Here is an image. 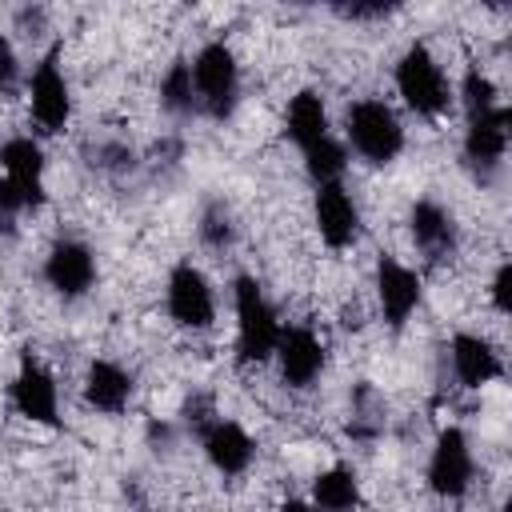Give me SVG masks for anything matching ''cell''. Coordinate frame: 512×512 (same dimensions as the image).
<instances>
[{
  "mask_svg": "<svg viewBox=\"0 0 512 512\" xmlns=\"http://www.w3.org/2000/svg\"><path fill=\"white\" fill-rule=\"evenodd\" d=\"M232 304H236V356L240 364H264L276 352L280 340V316L272 308V300L264 296L260 280L252 276H236L232 284Z\"/></svg>",
  "mask_w": 512,
  "mask_h": 512,
  "instance_id": "1",
  "label": "cell"
},
{
  "mask_svg": "<svg viewBox=\"0 0 512 512\" xmlns=\"http://www.w3.org/2000/svg\"><path fill=\"white\" fill-rule=\"evenodd\" d=\"M396 92L404 100V108H412L416 116H444L448 104H452V88H448V76L440 68V60L432 56L428 44H408L396 60Z\"/></svg>",
  "mask_w": 512,
  "mask_h": 512,
  "instance_id": "2",
  "label": "cell"
},
{
  "mask_svg": "<svg viewBox=\"0 0 512 512\" xmlns=\"http://www.w3.org/2000/svg\"><path fill=\"white\" fill-rule=\"evenodd\" d=\"M188 68H192L196 108H204L212 120H228L240 104V64L232 48L224 40H212L192 56Z\"/></svg>",
  "mask_w": 512,
  "mask_h": 512,
  "instance_id": "3",
  "label": "cell"
},
{
  "mask_svg": "<svg viewBox=\"0 0 512 512\" xmlns=\"http://www.w3.org/2000/svg\"><path fill=\"white\" fill-rule=\"evenodd\" d=\"M344 136L352 144V152L368 164H392L404 148V124L400 116L384 104V100H360L348 108L344 116Z\"/></svg>",
  "mask_w": 512,
  "mask_h": 512,
  "instance_id": "4",
  "label": "cell"
},
{
  "mask_svg": "<svg viewBox=\"0 0 512 512\" xmlns=\"http://www.w3.org/2000/svg\"><path fill=\"white\" fill-rule=\"evenodd\" d=\"M472 476H476V460L468 436L460 428H440L428 452V488L440 500H460L472 488Z\"/></svg>",
  "mask_w": 512,
  "mask_h": 512,
  "instance_id": "5",
  "label": "cell"
},
{
  "mask_svg": "<svg viewBox=\"0 0 512 512\" xmlns=\"http://www.w3.org/2000/svg\"><path fill=\"white\" fill-rule=\"evenodd\" d=\"M464 160L476 168V176H492L500 164H504V152H508V124H512V112L504 104H492V108H480V112H464Z\"/></svg>",
  "mask_w": 512,
  "mask_h": 512,
  "instance_id": "6",
  "label": "cell"
},
{
  "mask_svg": "<svg viewBox=\"0 0 512 512\" xmlns=\"http://www.w3.org/2000/svg\"><path fill=\"white\" fill-rule=\"evenodd\" d=\"M164 304H168V316L180 324V328H212L216 320V296H212V284L208 276L196 268V264H176L168 272V288H164Z\"/></svg>",
  "mask_w": 512,
  "mask_h": 512,
  "instance_id": "7",
  "label": "cell"
},
{
  "mask_svg": "<svg viewBox=\"0 0 512 512\" xmlns=\"http://www.w3.org/2000/svg\"><path fill=\"white\" fill-rule=\"evenodd\" d=\"M8 400L16 408V416L32 420V424H60V392H56V376L36 360L24 356L12 384H8Z\"/></svg>",
  "mask_w": 512,
  "mask_h": 512,
  "instance_id": "8",
  "label": "cell"
},
{
  "mask_svg": "<svg viewBox=\"0 0 512 512\" xmlns=\"http://www.w3.org/2000/svg\"><path fill=\"white\" fill-rule=\"evenodd\" d=\"M28 108H32V120L44 128V132H64L68 116H72V92H68V80L60 72V60L56 52H48L36 68H32V80H28Z\"/></svg>",
  "mask_w": 512,
  "mask_h": 512,
  "instance_id": "9",
  "label": "cell"
},
{
  "mask_svg": "<svg viewBox=\"0 0 512 512\" xmlns=\"http://www.w3.org/2000/svg\"><path fill=\"white\" fill-rule=\"evenodd\" d=\"M44 280L56 296L76 300L96 284V256L84 240H56L44 256Z\"/></svg>",
  "mask_w": 512,
  "mask_h": 512,
  "instance_id": "10",
  "label": "cell"
},
{
  "mask_svg": "<svg viewBox=\"0 0 512 512\" xmlns=\"http://www.w3.org/2000/svg\"><path fill=\"white\" fill-rule=\"evenodd\" d=\"M272 356H276L280 380H284L288 388H312V380H316V376L324 372V364H328L324 340H320L312 328H284Z\"/></svg>",
  "mask_w": 512,
  "mask_h": 512,
  "instance_id": "11",
  "label": "cell"
},
{
  "mask_svg": "<svg viewBox=\"0 0 512 512\" xmlns=\"http://www.w3.org/2000/svg\"><path fill=\"white\" fill-rule=\"evenodd\" d=\"M420 296H424L420 276L404 260H396V256L376 260V300H380V312L392 328L408 324V316L420 308Z\"/></svg>",
  "mask_w": 512,
  "mask_h": 512,
  "instance_id": "12",
  "label": "cell"
},
{
  "mask_svg": "<svg viewBox=\"0 0 512 512\" xmlns=\"http://www.w3.org/2000/svg\"><path fill=\"white\" fill-rule=\"evenodd\" d=\"M316 232L328 248H348L360 236V208L352 200V192L336 180V184H316Z\"/></svg>",
  "mask_w": 512,
  "mask_h": 512,
  "instance_id": "13",
  "label": "cell"
},
{
  "mask_svg": "<svg viewBox=\"0 0 512 512\" xmlns=\"http://www.w3.org/2000/svg\"><path fill=\"white\" fill-rule=\"evenodd\" d=\"M200 448H204L208 464H212L216 472H224V476H240V472L252 464V456H256L252 436H248L236 420H212V424H204Z\"/></svg>",
  "mask_w": 512,
  "mask_h": 512,
  "instance_id": "14",
  "label": "cell"
},
{
  "mask_svg": "<svg viewBox=\"0 0 512 512\" xmlns=\"http://www.w3.org/2000/svg\"><path fill=\"white\" fill-rule=\"evenodd\" d=\"M0 168L20 188V196L28 200V208L44 204V148L32 136H12L0 148Z\"/></svg>",
  "mask_w": 512,
  "mask_h": 512,
  "instance_id": "15",
  "label": "cell"
},
{
  "mask_svg": "<svg viewBox=\"0 0 512 512\" xmlns=\"http://www.w3.org/2000/svg\"><path fill=\"white\" fill-rule=\"evenodd\" d=\"M448 360H452V376L464 388H484L500 376V352L476 332H456L448 344Z\"/></svg>",
  "mask_w": 512,
  "mask_h": 512,
  "instance_id": "16",
  "label": "cell"
},
{
  "mask_svg": "<svg viewBox=\"0 0 512 512\" xmlns=\"http://www.w3.org/2000/svg\"><path fill=\"white\" fill-rule=\"evenodd\" d=\"M408 228H412V240H416V248L424 256H432V260L452 256V248H456V220H452V212L444 204L416 200L412 216H408Z\"/></svg>",
  "mask_w": 512,
  "mask_h": 512,
  "instance_id": "17",
  "label": "cell"
},
{
  "mask_svg": "<svg viewBox=\"0 0 512 512\" xmlns=\"http://www.w3.org/2000/svg\"><path fill=\"white\" fill-rule=\"evenodd\" d=\"M132 372H124L116 360H92L88 372H84V400L96 408V412H124L128 400H132Z\"/></svg>",
  "mask_w": 512,
  "mask_h": 512,
  "instance_id": "18",
  "label": "cell"
},
{
  "mask_svg": "<svg viewBox=\"0 0 512 512\" xmlns=\"http://www.w3.org/2000/svg\"><path fill=\"white\" fill-rule=\"evenodd\" d=\"M284 132H288V140H292L300 152H308L312 144L328 140L332 128H328V108H324V100H320L316 92H296V96L288 100Z\"/></svg>",
  "mask_w": 512,
  "mask_h": 512,
  "instance_id": "19",
  "label": "cell"
},
{
  "mask_svg": "<svg viewBox=\"0 0 512 512\" xmlns=\"http://www.w3.org/2000/svg\"><path fill=\"white\" fill-rule=\"evenodd\" d=\"M312 508L316 512H356L360 508V480L352 468L332 464L312 480Z\"/></svg>",
  "mask_w": 512,
  "mask_h": 512,
  "instance_id": "20",
  "label": "cell"
},
{
  "mask_svg": "<svg viewBox=\"0 0 512 512\" xmlns=\"http://www.w3.org/2000/svg\"><path fill=\"white\" fill-rule=\"evenodd\" d=\"M304 168H308V176L316 184H336L344 176V168H348V152H344V144L336 136H328V140H320V144H312L304 152Z\"/></svg>",
  "mask_w": 512,
  "mask_h": 512,
  "instance_id": "21",
  "label": "cell"
},
{
  "mask_svg": "<svg viewBox=\"0 0 512 512\" xmlns=\"http://www.w3.org/2000/svg\"><path fill=\"white\" fill-rule=\"evenodd\" d=\"M160 104L172 112V116H188L196 108V92H192V68L188 60H176L164 80H160Z\"/></svg>",
  "mask_w": 512,
  "mask_h": 512,
  "instance_id": "22",
  "label": "cell"
},
{
  "mask_svg": "<svg viewBox=\"0 0 512 512\" xmlns=\"http://www.w3.org/2000/svg\"><path fill=\"white\" fill-rule=\"evenodd\" d=\"M16 84H20V60H16L12 40L0 36V96H8Z\"/></svg>",
  "mask_w": 512,
  "mask_h": 512,
  "instance_id": "23",
  "label": "cell"
},
{
  "mask_svg": "<svg viewBox=\"0 0 512 512\" xmlns=\"http://www.w3.org/2000/svg\"><path fill=\"white\" fill-rule=\"evenodd\" d=\"M508 292H512V264H508V260H500V264H496V276H492V304H496V312H500V316L512 308Z\"/></svg>",
  "mask_w": 512,
  "mask_h": 512,
  "instance_id": "24",
  "label": "cell"
},
{
  "mask_svg": "<svg viewBox=\"0 0 512 512\" xmlns=\"http://www.w3.org/2000/svg\"><path fill=\"white\" fill-rule=\"evenodd\" d=\"M24 208H28V200L20 196V188H16L8 176H0V216L12 220V216H20Z\"/></svg>",
  "mask_w": 512,
  "mask_h": 512,
  "instance_id": "25",
  "label": "cell"
},
{
  "mask_svg": "<svg viewBox=\"0 0 512 512\" xmlns=\"http://www.w3.org/2000/svg\"><path fill=\"white\" fill-rule=\"evenodd\" d=\"M228 236H232V228H228V212L212 208V212L204 216V240H208V244H228Z\"/></svg>",
  "mask_w": 512,
  "mask_h": 512,
  "instance_id": "26",
  "label": "cell"
},
{
  "mask_svg": "<svg viewBox=\"0 0 512 512\" xmlns=\"http://www.w3.org/2000/svg\"><path fill=\"white\" fill-rule=\"evenodd\" d=\"M276 512H316V508H312L308 500H284V504H280Z\"/></svg>",
  "mask_w": 512,
  "mask_h": 512,
  "instance_id": "27",
  "label": "cell"
}]
</instances>
